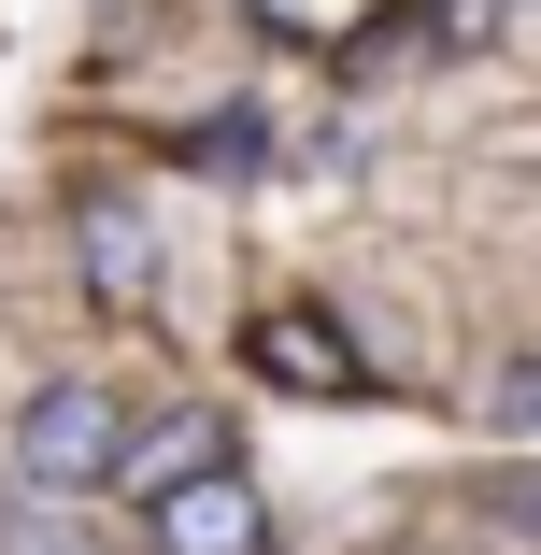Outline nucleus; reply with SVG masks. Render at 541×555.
Instances as JSON below:
<instances>
[{"label":"nucleus","mask_w":541,"mask_h":555,"mask_svg":"<svg viewBox=\"0 0 541 555\" xmlns=\"http://www.w3.org/2000/svg\"><path fill=\"white\" fill-rule=\"evenodd\" d=\"M143 541H157V555H271V499H257V470L229 456V470L143 499Z\"/></svg>","instance_id":"obj_4"},{"label":"nucleus","mask_w":541,"mask_h":555,"mask_svg":"<svg viewBox=\"0 0 541 555\" xmlns=\"http://www.w3.org/2000/svg\"><path fill=\"white\" fill-rule=\"evenodd\" d=\"M485 29H499V0H427V43H442V57H471Z\"/></svg>","instance_id":"obj_7"},{"label":"nucleus","mask_w":541,"mask_h":555,"mask_svg":"<svg viewBox=\"0 0 541 555\" xmlns=\"http://www.w3.org/2000/svg\"><path fill=\"white\" fill-rule=\"evenodd\" d=\"M115 456H129V413L100 399V385H43V399L15 413V485H29V499H86V485H115Z\"/></svg>","instance_id":"obj_2"},{"label":"nucleus","mask_w":541,"mask_h":555,"mask_svg":"<svg viewBox=\"0 0 541 555\" xmlns=\"http://www.w3.org/2000/svg\"><path fill=\"white\" fill-rule=\"evenodd\" d=\"M0 555H100V541H86V527H72V513H29V527H15V541H0Z\"/></svg>","instance_id":"obj_8"},{"label":"nucleus","mask_w":541,"mask_h":555,"mask_svg":"<svg viewBox=\"0 0 541 555\" xmlns=\"http://www.w3.org/2000/svg\"><path fill=\"white\" fill-rule=\"evenodd\" d=\"M72 271H86V299L115 313V327H157V285H171L157 199H129V185H86V199H72Z\"/></svg>","instance_id":"obj_1"},{"label":"nucleus","mask_w":541,"mask_h":555,"mask_svg":"<svg viewBox=\"0 0 541 555\" xmlns=\"http://www.w3.org/2000/svg\"><path fill=\"white\" fill-rule=\"evenodd\" d=\"M499 427H541V357H513V371H499Z\"/></svg>","instance_id":"obj_9"},{"label":"nucleus","mask_w":541,"mask_h":555,"mask_svg":"<svg viewBox=\"0 0 541 555\" xmlns=\"http://www.w3.org/2000/svg\"><path fill=\"white\" fill-rule=\"evenodd\" d=\"M243 371L285 385V399H357V385H371V357L343 343V313H329V299H271V313L243 327Z\"/></svg>","instance_id":"obj_3"},{"label":"nucleus","mask_w":541,"mask_h":555,"mask_svg":"<svg viewBox=\"0 0 541 555\" xmlns=\"http://www.w3.org/2000/svg\"><path fill=\"white\" fill-rule=\"evenodd\" d=\"M257 29H285V43H343V0H243Z\"/></svg>","instance_id":"obj_6"},{"label":"nucleus","mask_w":541,"mask_h":555,"mask_svg":"<svg viewBox=\"0 0 541 555\" xmlns=\"http://www.w3.org/2000/svg\"><path fill=\"white\" fill-rule=\"evenodd\" d=\"M243 441H229V413H199V399H171L157 427H129V456H115V485L129 499H171V485H199V470H229Z\"/></svg>","instance_id":"obj_5"}]
</instances>
